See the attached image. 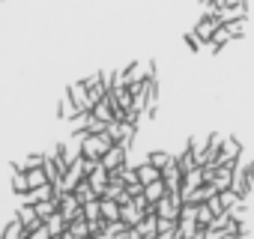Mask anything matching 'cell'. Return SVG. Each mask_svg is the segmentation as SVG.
Wrapping results in <instances>:
<instances>
[{"label": "cell", "mask_w": 254, "mask_h": 239, "mask_svg": "<svg viewBox=\"0 0 254 239\" xmlns=\"http://www.w3.org/2000/svg\"><path fill=\"white\" fill-rule=\"evenodd\" d=\"M111 147H114V141H111V135H108V132H99V135H90V132H87V138L81 141V156H84V159H96V162H99Z\"/></svg>", "instance_id": "obj_1"}, {"label": "cell", "mask_w": 254, "mask_h": 239, "mask_svg": "<svg viewBox=\"0 0 254 239\" xmlns=\"http://www.w3.org/2000/svg\"><path fill=\"white\" fill-rule=\"evenodd\" d=\"M126 159H129V150H123L120 144H114V147L99 159V165H102L105 171H117L120 165H126Z\"/></svg>", "instance_id": "obj_2"}, {"label": "cell", "mask_w": 254, "mask_h": 239, "mask_svg": "<svg viewBox=\"0 0 254 239\" xmlns=\"http://www.w3.org/2000/svg\"><path fill=\"white\" fill-rule=\"evenodd\" d=\"M66 96L75 102V108L78 111H90L93 108V99H90V93H87V87L81 84V81H75V84H69V90H66Z\"/></svg>", "instance_id": "obj_3"}, {"label": "cell", "mask_w": 254, "mask_h": 239, "mask_svg": "<svg viewBox=\"0 0 254 239\" xmlns=\"http://www.w3.org/2000/svg\"><path fill=\"white\" fill-rule=\"evenodd\" d=\"M15 218L24 224V230H27V233H33V230H39V227H42V221H39V215H36V209H33L30 203H21V206L15 209Z\"/></svg>", "instance_id": "obj_4"}, {"label": "cell", "mask_w": 254, "mask_h": 239, "mask_svg": "<svg viewBox=\"0 0 254 239\" xmlns=\"http://www.w3.org/2000/svg\"><path fill=\"white\" fill-rule=\"evenodd\" d=\"M215 18H218V24H227V21H236V18H248V3H239V6H218V9H215Z\"/></svg>", "instance_id": "obj_5"}, {"label": "cell", "mask_w": 254, "mask_h": 239, "mask_svg": "<svg viewBox=\"0 0 254 239\" xmlns=\"http://www.w3.org/2000/svg\"><path fill=\"white\" fill-rule=\"evenodd\" d=\"M215 30H218V18H215V15H200V18L194 21V33H197V39H203V42H209Z\"/></svg>", "instance_id": "obj_6"}, {"label": "cell", "mask_w": 254, "mask_h": 239, "mask_svg": "<svg viewBox=\"0 0 254 239\" xmlns=\"http://www.w3.org/2000/svg\"><path fill=\"white\" fill-rule=\"evenodd\" d=\"M27 236H30V233L24 230V224H21L15 215L3 224V230H0V239H27Z\"/></svg>", "instance_id": "obj_7"}, {"label": "cell", "mask_w": 254, "mask_h": 239, "mask_svg": "<svg viewBox=\"0 0 254 239\" xmlns=\"http://www.w3.org/2000/svg\"><path fill=\"white\" fill-rule=\"evenodd\" d=\"M135 171H138V182H141V185L162 179V171H159V168H153L150 162H141V165H135Z\"/></svg>", "instance_id": "obj_8"}, {"label": "cell", "mask_w": 254, "mask_h": 239, "mask_svg": "<svg viewBox=\"0 0 254 239\" xmlns=\"http://www.w3.org/2000/svg\"><path fill=\"white\" fill-rule=\"evenodd\" d=\"M99 215L105 221H117L120 218V203L111 200V197H99Z\"/></svg>", "instance_id": "obj_9"}, {"label": "cell", "mask_w": 254, "mask_h": 239, "mask_svg": "<svg viewBox=\"0 0 254 239\" xmlns=\"http://www.w3.org/2000/svg\"><path fill=\"white\" fill-rule=\"evenodd\" d=\"M33 209H36V215H39V221L45 224L54 212H57V197H48V200H39V203H33Z\"/></svg>", "instance_id": "obj_10"}, {"label": "cell", "mask_w": 254, "mask_h": 239, "mask_svg": "<svg viewBox=\"0 0 254 239\" xmlns=\"http://www.w3.org/2000/svg\"><path fill=\"white\" fill-rule=\"evenodd\" d=\"M165 191H168V185H165L162 179H156V182H147V185H144V197H147L150 203L162 200V197H165Z\"/></svg>", "instance_id": "obj_11"}, {"label": "cell", "mask_w": 254, "mask_h": 239, "mask_svg": "<svg viewBox=\"0 0 254 239\" xmlns=\"http://www.w3.org/2000/svg\"><path fill=\"white\" fill-rule=\"evenodd\" d=\"M75 239H90V221L87 218H75V221H69V227H66Z\"/></svg>", "instance_id": "obj_12"}, {"label": "cell", "mask_w": 254, "mask_h": 239, "mask_svg": "<svg viewBox=\"0 0 254 239\" xmlns=\"http://www.w3.org/2000/svg\"><path fill=\"white\" fill-rule=\"evenodd\" d=\"M144 162H150L153 168H159V171H162L168 162H174V156H171L168 150H153V153H147V159H144Z\"/></svg>", "instance_id": "obj_13"}, {"label": "cell", "mask_w": 254, "mask_h": 239, "mask_svg": "<svg viewBox=\"0 0 254 239\" xmlns=\"http://www.w3.org/2000/svg\"><path fill=\"white\" fill-rule=\"evenodd\" d=\"M75 114H78L75 102H72V99H69V96L63 93V99H60V108H57V117H60V120H72Z\"/></svg>", "instance_id": "obj_14"}, {"label": "cell", "mask_w": 254, "mask_h": 239, "mask_svg": "<svg viewBox=\"0 0 254 239\" xmlns=\"http://www.w3.org/2000/svg\"><path fill=\"white\" fill-rule=\"evenodd\" d=\"M24 174H27V185H30V188H39V185H45V182H48L45 168H30V171H24Z\"/></svg>", "instance_id": "obj_15"}, {"label": "cell", "mask_w": 254, "mask_h": 239, "mask_svg": "<svg viewBox=\"0 0 254 239\" xmlns=\"http://www.w3.org/2000/svg\"><path fill=\"white\" fill-rule=\"evenodd\" d=\"M45 227L51 230V236H60V233H63V230L69 227V221H66V218H63L60 212H54V215H51V218L45 221Z\"/></svg>", "instance_id": "obj_16"}, {"label": "cell", "mask_w": 254, "mask_h": 239, "mask_svg": "<svg viewBox=\"0 0 254 239\" xmlns=\"http://www.w3.org/2000/svg\"><path fill=\"white\" fill-rule=\"evenodd\" d=\"M12 191H15V194H27V191H30L24 171H12Z\"/></svg>", "instance_id": "obj_17"}, {"label": "cell", "mask_w": 254, "mask_h": 239, "mask_svg": "<svg viewBox=\"0 0 254 239\" xmlns=\"http://www.w3.org/2000/svg\"><path fill=\"white\" fill-rule=\"evenodd\" d=\"M218 200H221V206H224V209H230V206L242 203L245 197H239V194H236L233 188H221V191H218Z\"/></svg>", "instance_id": "obj_18"}, {"label": "cell", "mask_w": 254, "mask_h": 239, "mask_svg": "<svg viewBox=\"0 0 254 239\" xmlns=\"http://www.w3.org/2000/svg\"><path fill=\"white\" fill-rule=\"evenodd\" d=\"M224 30L230 33V39H239V36H245V18H236V21H227V24H224Z\"/></svg>", "instance_id": "obj_19"}, {"label": "cell", "mask_w": 254, "mask_h": 239, "mask_svg": "<svg viewBox=\"0 0 254 239\" xmlns=\"http://www.w3.org/2000/svg\"><path fill=\"white\" fill-rule=\"evenodd\" d=\"M183 42H186V48H189V51H194V54H197V51L206 45L203 39H197V33H194V30H189V33L183 36Z\"/></svg>", "instance_id": "obj_20"}, {"label": "cell", "mask_w": 254, "mask_h": 239, "mask_svg": "<svg viewBox=\"0 0 254 239\" xmlns=\"http://www.w3.org/2000/svg\"><path fill=\"white\" fill-rule=\"evenodd\" d=\"M156 233H177V218H159L156 215Z\"/></svg>", "instance_id": "obj_21"}, {"label": "cell", "mask_w": 254, "mask_h": 239, "mask_svg": "<svg viewBox=\"0 0 254 239\" xmlns=\"http://www.w3.org/2000/svg\"><path fill=\"white\" fill-rule=\"evenodd\" d=\"M54 239H75V236H72L69 230H63V233H60V236H54Z\"/></svg>", "instance_id": "obj_22"}, {"label": "cell", "mask_w": 254, "mask_h": 239, "mask_svg": "<svg viewBox=\"0 0 254 239\" xmlns=\"http://www.w3.org/2000/svg\"><path fill=\"white\" fill-rule=\"evenodd\" d=\"M159 239H174V233H159Z\"/></svg>", "instance_id": "obj_23"}]
</instances>
